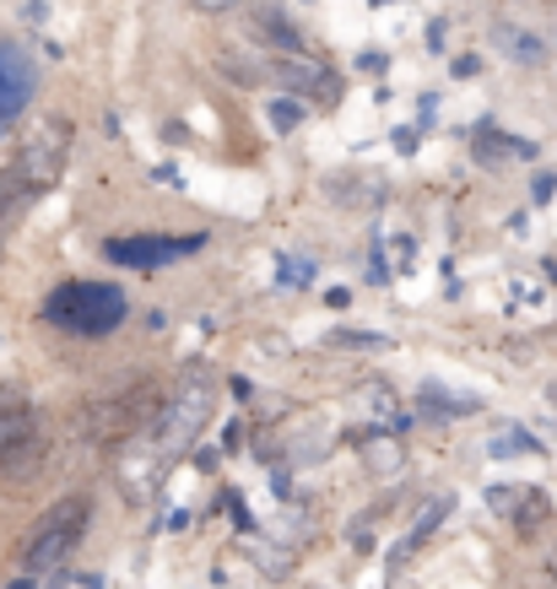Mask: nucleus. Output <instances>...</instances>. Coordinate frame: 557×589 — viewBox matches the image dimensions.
<instances>
[{"label": "nucleus", "instance_id": "nucleus-7", "mask_svg": "<svg viewBox=\"0 0 557 589\" xmlns=\"http://www.w3.org/2000/svg\"><path fill=\"white\" fill-rule=\"evenodd\" d=\"M33 87H39V77H33L28 54L22 49H0V130L33 103Z\"/></svg>", "mask_w": 557, "mask_h": 589}, {"label": "nucleus", "instance_id": "nucleus-2", "mask_svg": "<svg viewBox=\"0 0 557 589\" xmlns=\"http://www.w3.org/2000/svg\"><path fill=\"white\" fill-rule=\"evenodd\" d=\"M158 417H163V395H158V384H130L125 395L98 400V406L87 412L82 433L87 438H98V444H114V438H130V433L152 427Z\"/></svg>", "mask_w": 557, "mask_h": 589}, {"label": "nucleus", "instance_id": "nucleus-10", "mask_svg": "<svg viewBox=\"0 0 557 589\" xmlns=\"http://www.w3.org/2000/svg\"><path fill=\"white\" fill-rule=\"evenodd\" d=\"M303 120V103L298 98H276V103H271V125L276 130H293Z\"/></svg>", "mask_w": 557, "mask_h": 589}, {"label": "nucleus", "instance_id": "nucleus-16", "mask_svg": "<svg viewBox=\"0 0 557 589\" xmlns=\"http://www.w3.org/2000/svg\"><path fill=\"white\" fill-rule=\"evenodd\" d=\"M195 6H206V11H222V6H233V0H195Z\"/></svg>", "mask_w": 557, "mask_h": 589}, {"label": "nucleus", "instance_id": "nucleus-17", "mask_svg": "<svg viewBox=\"0 0 557 589\" xmlns=\"http://www.w3.org/2000/svg\"><path fill=\"white\" fill-rule=\"evenodd\" d=\"M547 568H553V585H557V547H553V562H547Z\"/></svg>", "mask_w": 557, "mask_h": 589}, {"label": "nucleus", "instance_id": "nucleus-13", "mask_svg": "<svg viewBox=\"0 0 557 589\" xmlns=\"http://www.w3.org/2000/svg\"><path fill=\"white\" fill-rule=\"evenodd\" d=\"M504 43L515 49L519 60H525V65H530V60H541V43H536V39H525V33H509V28H504Z\"/></svg>", "mask_w": 557, "mask_h": 589}, {"label": "nucleus", "instance_id": "nucleus-4", "mask_svg": "<svg viewBox=\"0 0 557 589\" xmlns=\"http://www.w3.org/2000/svg\"><path fill=\"white\" fill-rule=\"evenodd\" d=\"M39 460V417L22 395H0V470H33Z\"/></svg>", "mask_w": 557, "mask_h": 589}, {"label": "nucleus", "instance_id": "nucleus-15", "mask_svg": "<svg viewBox=\"0 0 557 589\" xmlns=\"http://www.w3.org/2000/svg\"><path fill=\"white\" fill-rule=\"evenodd\" d=\"M476 71H482V60H476V54H466V60L455 65V77H476Z\"/></svg>", "mask_w": 557, "mask_h": 589}, {"label": "nucleus", "instance_id": "nucleus-11", "mask_svg": "<svg viewBox=\"0 0 557 589\" xmlns=\"http://www.w3.org/2000/svg\"><path fill=\"white\" fill-rule=\"evenodd\" d=\"M331 346H357V352H379V346H385V336H368V331H336V336H331Z\"/></svg>", "mask_w": 557, "mask_h": 589}, {"label": "nucleus", "instance_id": "nucleus-1", "mask_svg": "<svg viewBox=\"0 0 557 589\" xmlns=\"http://www.w3.org/2000/svg\"><path fill=\"white\" fill-rule=\"evenodd\" d=\"M43 319L71 331V336H109L125 319V293L109 282H65L43 303Z\"/></svg>", "mask_w": 557, "mask_h": 589}, {"label": "nucleus", "instance_id": "nucleus-14", "mask_svg": "<svg viewBox=\"0 0 557 589\" xmlns=\"http://www.w3.org/2000/svg\"><path fill=\"white\" fill-rule=\"evenodd\" d=\"M519 449H536L530 438H519V433H509V438H498V449L493 455H519Z\"/></svg>", "mask_w": 557, "mask_h": 589}, {"label": "nucleus", "instance_id": "nucleus-3", "mask_svg": "<svg viewBox=\"0 0 557 589\" xmlns=\"http://www.w3.org/2000/svg\"><path fill=\"white\" fill-rule=\"evenodd\" d=\"M87 498H60V504L49 508L39 519V530L28 536V551H22V562H28V573H49L54 562H65L71 547L87 536Z\"/></svg>", "mask_w": 557, "mask_h": 589}, {"label": "nucleus", "instance_id": "nucleus-12", "mask_svg": "<svg viewBox=\"0 0 557 589\" xmlns=\"http://www.w3.org/2000/svg\"><path fill=\"white\" fill-rule=\"evenodd\" d=\"M222 77H233V82H244V87L260 82V71H255V65H244L239 54H227V60H222Z\"/></svg>", "mask_w": 557, "mask_h": 589}, {"label": "nucleus", "instance_id": "nucleus-5", "mask_svg": "<svg viewBox=\"0 0 557 589\" xmlns=\"http://www.w3.org/2000/svg\"><path fill=\"white\" fill-rule=\"evenodd\" d=\"M60 169H65V125H43L33 141H22V152H17V163H11V173L39 195V190H49L54 179H60Z\"/></svg>", "mask_w": 557, "mask_h": 589}, {"label": "nucleus", "instance_id": "nucleus-9", "mask_svg": "<svg viewBox=\"0 0 557 589\" xmlns=\"http://www.w3.org/2000/svg\"><path fill=\"white\" fill-rule=\"evenodd\" d=\"M282 82H298V87H320V92H336V77L325 65H276Z\"/></svg>", "mask_w": 557, "mask_h": 589}, {"label": "nucleus", "instance_id": "nucleus-8", "mask_svg": "<svg viewBox=\"0 0 557 589\" xmlns=\"http://www.w3.org/2000/svg\"><path fill=\"white\" fill-rule=\"evenodd\" d=\"M255 33L271 43V49H282V54H303V33L287 22V17H282V11H260Z\"/></svg>", "mask_w": 557, "mask_h": 589}, {"label": "nucleus", "instance_id": "nucleus-6", "mask_svg": "<svg viewBox=\"0 0 557 589\" xmlns=\"http://www.w3.org/2000/svg\"><path fill=\"white\" fill-rule=\"evenodd\" d=\"M190 250H201V233H190V238H114V244H103V254L114 265H135V271L169 265V260H179Z\"/></svg>", "mask_w": 557, "mask_h": 589}]
</instances>
